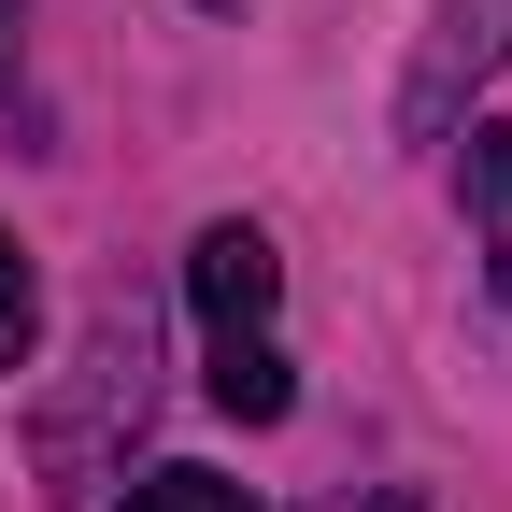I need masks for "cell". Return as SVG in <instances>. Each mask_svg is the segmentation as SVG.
<instances>
[{
	"label": "cell",
	"instance_id": "obj_7",
	"mask_svg": "<svg viewBox=\"0 0 512 512\" xmlns=\"http://www.w3.org/2000/svg\"><path fill=\"white\" fill-rule=\"evenodd\" d=\"M470 214L512 242V128H470Z\"/></svg>",
	"mask_w": 512,
	"mask_h": 512
},
{
	"label": "cell",
	"instance_id": "obj_5",
	"mask_svg": "<svg viewBox=\"0 0 512 512\" xmlns=\"http://www.w3.org/2000/svg\"><path fill=\"white\" fill-rule=\"evenodd\" d=\"M29 342H43V285H29V242L0 228V370H29Z\"/></svg>",
	"mask_w": 512,
	"mask_h": 512
},
{
	"label": "cell",
	"instance_id": "obj_1",
	"mask_svg": "<svg viewBox=\"0 0 512 512\" xmlns=\"http://www.w3.org/2000/svg\"><path fill=\"white\" fill-rule=\"evenodd\" d=\"M143 399H157L143 299H100V313H86V356H72V399H43V470H57V498H86V484H100V441H114V427H143Z\"/></svg>",
	"mask_w": 512,
	"mask_h": 512
},
{
	"label": "cell",
	"instance_id": "obj_3",
	"mask_svg": "<svg viewBox=\"0 0 512 512\" xmlns=\"http://www.w3.org/2000/svg\"><path fill=\"white\" fill-rule=\"evenodd\" d=\"M185 299H200V328L214 342H242V328H271V299H285V256H271V228H200L185 242Z\"/></svg>",
	"mask_w": 512,
	"mask_h": 512
},
{
	"label": "cell",
	"instance_id": "obj_4",
	"mask_svg": "<svg viewBox=\"0 0 512 512\" xmlns=\"http://www.w3.org/2000/svg\"><path fill=\"white\" fill-rule=\"evenodd\" d=\"M214 413H242V427H285V413H299V370H285V342H271V328L214 342Z\"/></svg>",
	"mask_w": 512,
	"mask_h": 512
},
{
	"label": "cell",
	"instance_id": "obj_2",
	"mask_svg": "<svg viewBox=\"0 0 512 512\" xmlns=\"http://www.w3.org/2000/svg\"><path fill=\"white\" fill-rule=\"evenodd\" d=\"M512 57V0H441V29H427V57H413V86H399V143H441L456 128V100Z\"/></svg>",
	"mask_w": 512,
	"mask_h": 512
},
{
	"label": "cell",
	"instance_id": "obj_8",
	"mask_svg": "<svg viewBox=\"0 0 512 512\" xmlns=\"http://www.w3.org/2000/svg\"><path fill=\"white\" fill-rule=\"evenodd\" d=\"M15 57H29V0H0V100H15Z\"/></svg>",
	"mask_w": 512,
	"mask_h": 512
},
{
	"label": "cell",
	"instance_id": "obj_9",
	"mask_svg": "<svg viewBox=\"0 0 512 512\" xmlns=\"http://www.w3.org/2000/svg\"><path fill=\"white\" fill-rule=\"evenodd\" d=\"M384 512H413V498H384Z\"/></svg>",
	"mask_w": 512,
	"mask_h": 512
},
{
	"label": "cell",
	"instance_id": "obj_6",
	"mask_svg": "<svg viewBox=\"0 0 512 512\" xmlns=\"http://www.w3.org/2000/svg\"><path fill=\"white\" fill-rule=\"evenodd\" d=\"M114 512H242V484H228V470H143Z\"/></svg>",
	"mask_w": 512,
	"mask_h": 512
}]
</instances>
